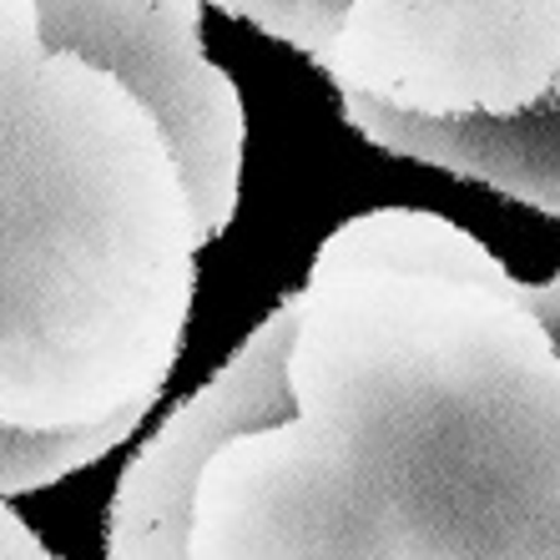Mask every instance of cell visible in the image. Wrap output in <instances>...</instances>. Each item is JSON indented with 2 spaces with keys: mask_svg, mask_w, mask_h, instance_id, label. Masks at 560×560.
I'll return each mask as SVG.
<instances>
[{
  "mask_svg": "<svg viewBox=\"0 0 560 560\" xmlns=\"http://www.w3.org/2000/svg\"><path fill=\"white\" fill-rule=\"evenodd\" d=\"M288 334L293 303H278L218 374L147 434L106 505V560H192V500L202 465L222 440L288 415Z\"/></svg>",
  "mask_w": 560,
  "mask_h": 560,
  "instance_id": "obj_4",
  "label": "cell"
},
{
  "mask_svg": "<svg viewBox=\"0 0 560 560\" xmlns=\"http://www.w3.org/2000/svg\"><path fill=\"white\" fill-rule=\"evenodd\" d=\"M0 560H51V546L36 525H26V515H15L11 495H0Z\"/></svg>",
  "mask_w": 560,
  "mask_h": 560,
  "instance_id": "obj_8",
  "label": "cell"
},
{
  "mask_svg": "<svg viewBox=\"0 0 560 560\" xmlns=\"http://www.w3.org/2000/svg\"><path fill=\"white\" fill-rule=\"evenodd\" d=\"M525 293H530V303L540 313H546V324H550V334L560 339V273L550 278V283H525Z\"/></svg>",
  "mask_w": 560,
  "mask_h": 560,
  "instance_id": "obj_9",
  "label": "cell"
},
{
  "mask_svg": "<svg viewBox=\"0 0 560 560\" xmlns=\"http://www.w3.org/2000/svg\"><path fill=\"white\" fill-rule=\"evenodd\" d=\"M202 5L208 0H36V31L51 51H77L112 71L156 117L208 248L243 202L248 112L237 81L202 46Z\"/></svg>",
  "mask_w": 560,
  "mask_h": 560,
  "instance_id": "obj_3",
  "label": "cell"
},
{
  "mask_svg": "<svg viewBox=\"0 0 560 560\" xmlns=\"http://www.w3.org/2000/svg\"><path fill=\"white\" fill-rule=\"evenodd\" d=\"M339 112L364 142L389 156H415L430 167L480 183L490 192L560 218V106L525 117H409L369 96H339Z\"/></svg>",
  "mask_w": 560,
  "mask_h": 560,
  "instance_id": "obj_5",
  "label": "cell"
},
{
  "mask_svg": "<svg viewBox=\"0 0 560 560\" xmlns=\"http://www.w3.org/2000/svg\"><path fill=\"white\" fill-rule=\"evenodd\" d=\"M208 5H222L228 15L248 21L262 36L283 40L288 51H299L313 61L328 46V36H334L349 0H208Z\"/></svg>",
  "mask_w": 560,
  "mask_h": 560,
  "instance_id": "obj_7",
  "label": "cell"
},
{
  "mask_svg": "<svg viewBox=\"0 0 560 560\" xmlns=\"http://www.w3.org/2000/svg\"><path fill=\"white\" fill-rule=\"evenodd\" d=\"M339 96L409 117H525L560 106V0H349L313 56Z\"/></svg>",
  "mask_w": 560,
  "mask_h": 560,
  "instance_id": "obj_2",
  "label": "cell"
},
{
  "mask_svg": "<svg viewBox=\"0 0 560 560\" xmlns=\"http://www.w3.org/2000/svg\"><path fill=\"white\" fill-rule=\"evenodd\" d=\"M152 399L156 394H137L106 419L66 424V430H31V424L0 419V495H36L77 469H92L96 459H106L142 430Z\"/></svg>",
  "mask_w": 560,
  "mask_h": 560,
  "instance_id": "obj_6",
  "label": "cell"
},
{
  "mask_svg": "<svg viewBox=\"0 0 560 560\" xmlns=\"http://www.w3.org/2000/svg\"><path fill=\"white\" fill-rule=\"evenodd\" d=\"M288 303L293 405L212 450L192 560H560V339L480 237L359 212Z\"/></svg>",
  "mask_w": 560,
  "mask_h": 560,
  "instance_id": "obj_1",
  "label": "cell"
}]
</instances>
